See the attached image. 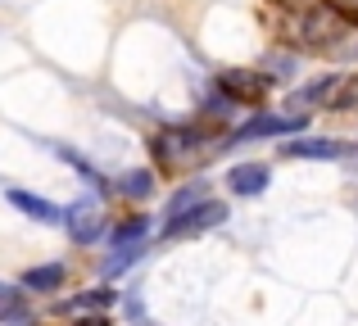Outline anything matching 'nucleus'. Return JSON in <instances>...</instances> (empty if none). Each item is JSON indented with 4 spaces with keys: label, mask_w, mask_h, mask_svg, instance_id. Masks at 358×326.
I'll return each mask as SVG.
<instances>
[{
    "label": "nucleus",
    "mask_w": 358,
    "mask_h": 326,
    "mask_svg": "<svg viewBox=\"0 0 358 326\" xmlns=\"http://www.w3.org/2000/svg\"><path fill=\"white\" fill-rule=\"evenodd\" d=\"M64 231H69L73 245H96L100 236H109V218H105V204L100 195H78L73 204H64Z\"/></svg>",
    "instance_id": "nucleus-1"
},
{
    "label": "nucleus",
    "mask_w": 358,
    "mask_h": 326,
    "mask_svg": "<svg viewBox=\"0 0 358 326\" xmlns=\"http://www.w3.org/2000/svg\"><path fill=\"white\" fill-rule=\"evenodd\" d=\"M304 127H308L304 114H295V118H286V114H254V118H245L241 127H231V136H227L222 150L250 145V141H290V136H299Z\"/></svg>",
    "instance_id": "nucleus-2"
},
{
    "label": "nucleus",
    "mask_w": 358,
    "mask_h": 326,
    "mask_svg": "<svg viewBox=\"0 0 358 326\" xmlns=\"http://www.w3.org/2000/svg\"><path fill=\"white\" fill-rule=\"evenodd\" d=\"M231 218V209L222 200H200L195 209H186V213H177V218H168L164 227H159V236L164 240H191V236H204V231H213V227H222V222Z\"/></svg>",
    "instance_id": "nucleus-3"
},
{
    "label": "nucleus",
    "mask_w": 358,
    "mask_h": 326,
    "mask_svg": "<svg viewBox=\"0 0 358 326\" xmlns=\"http://www.w3.org/2000/svg\"><path fill=\"white\" fill-rule=\"evenodd\" d=\"M213 87L222 91V96H231L236 105H259L263 96H268L272 87V73H250V68H222L218 77H213Z\"/></svg>",
    "instance_id": "nucleus-4"
},
{
    "label": "nucleus",
    "mask_w": 358,
    "mask_h": 326,
    "mask_svg": "<svg viewBox=\"0 0 358 326\" xmlns=\"http://www.w3.org/2000/svg\"><path fill=\"white\" fill-rule=\"evenodd\" d=\"M345 36V23L331 14V9H308L304 18H299V45L304 50H331V45H341Z\"/></svg>",
    "instance_id": "nucleus-5"
},
{
    "label": "nucleus",
    "mask_w": 358,
    "mask_h": 326,
    "mask_svg": "<svg viewBox=\"0 0 358 326\" xmlns=\"http://www.w3.org/2000/svg\"><path fill=\"white\" fill-rule=\"evenodd\" d=\"M281 159H313V163H336L350 154L345 141H331V136H290L286 145H277Z\"/></svg>",
    "instance_id": "nucleus-6"
},
{
    "label": "nucleus",
    "mask_w": 358,
    "mask_h": 326,
    "mask_svg": "<svg viewBox=\"0 0 358 326\" xmlns=\"http://www.w3.org/2000/svg\"><path fill=\"white\" fill-rule=\"evenodd\" d=\"M5 200L14 204V209L23 213V218L41 222V227H64V204L45 200V195H36V191H23V186H5Z\"/></svg>",
    "instance_id": "nucleus-7"
},
{
    "label": "nucleus",
    "mask_w": 358,
    "mask_h": 326,
    "mask_svg": "<svg viewBox=\"0 0 358 326\" xmlns=\"http://www.w3.org/2000/svg\"><path fill=\"white\" fill-rule=\"evenodd\" d=\"M268 181H272V168L259 163V159L227 168V191L241 195V200H254V195H263V191H268Z\"/></svg>",
    "instance_id": "nucleus-8"
},
{
    "label": "nucleus",
    "mask_w": 358,
    "mask_h": 326,
    "mask_svg": "<svg viewBox=\"0 0 358 326\" xmlns=\"http://www.w3.org/2000/svg\"><path fill=\"white\" fill-rule=\"evenodd\" d=\"M114 304H118L114 281H100V286H91V290H78L73 299H64L59 313H109Z\"/></svg>",
    "instance_id": "nucleus-9"
},
{
    "label": "nucleus",
    "mask_w": 358,
    "mask_h": 326,
    "mask_svg": "<svg viewBox=\"0 0 358 326\" xmlns=\"http://www.w3.org/2000/svg\"><path fill=\"white\" fill-rule=\"evenodd\" d=\"M18 281H23L27 295H55V290H64V281H69V267L64 263H36V267H27Z\"/></svg>",
    "instance_id": "nucleus-10"
},
{
    "label": "nucleus",
    "mask_w": 358,
    "mask_h": 326,
    "mask_svg": "<svg viewBox=\"0 0 358 326\" xmlns=\"http://www.w3.org/2000/svg\"><path fill=\"white\" fill-rule=\"evenodd\" d=\"M55 154H59V159L69 163L73 172L82 177V181H91V191H96V195H114V181H105V172H100V168L91 163L87 154H78V150H73V145H55Z\"/></svg>",
    "instance_id": "nucleus-11"
},
{
    "label": "nucleus",
    "mask_w": 358,
    "mask_h": 326,
    "mask_svg": "<svg viewBox=\"0 0 358 326\" xmlns=\"http://www.w3.org/2000/svg\"><path fill=\"white\" fill-rule=\"evenodd\" d=\"M150 240V218L145 213H131V218H122L109 227V236H105V245L109 249H127V245H145Z\"/></svg>",
    "instance_id": "nucleus-12"
},
{
    "label": "nucleus",
    "mask_w": 358,
    "mask_h": 326,
    "mask_svg": "<svg viewBox=\"0 0 358 326\" xmlns=\"http://www.w3.org/2000/svg\"><path fill=\"white\" fill-rule=\"evenodd\" d=\"M200 200H209V181H204V177H195V181L177 186V191L168 195V204H164V222L177 218V213H186V209H195Z\"/></svg>",
    "instance_id": "nucleus-13"
},
{
    "label": "nucleus",
    "mask_w": 358,
    "mask_h": 326,
    "mask_svg": "<svg viewBox=\"0 0 358 326\" xmlns=\"http://www.w3.org/2000/svg\"><path fill=\"white\" fill-rule=\"evenodd\" d=\"M114 195H122V200H150L155 195V168H131V172H122L114 181Z\"/></svg>",
    "instance_id": "nucleus-14"
},
{
    "label": "nucleus",
    "mask_w": 358,
    "mask_h": 326,
    "mask_svg": "<svg viewBox=\"0 0 358 326\" xmlns=\"http://www.w3.org/2000/svg\"><path fill=\"white\" fill-rule=\"evenodd\" d=\"M150 254V245H127V249H109V258L100 263V272H105V281H118L122 272H131V267L141 263V258Z\"/></svg>",
    "instance_id": "nucleus-15"
},
{
    "label": "nucleus",
    "mask_w": 358,
    "mask_h": 326,
    "mask_svg": "<svg viewBox=\"0 0 358 326\" xmlns=\"http://www.w3.org/2000/svg\"><path fill=\"white\" fill-rule=\"evenodd\" d=\"M236 109H241V105H236L231 96H222L218 87H213L209 96L200 100V118H204V123H213V127H218V123H231V118H236Z\"/></svg>",
    "instance_id": "nucleus-16"
},
{
    "label": "nucleus",
    "mask_w": 358,
    "mask_h": 326,
    "mask_svg": "<svg viewBox=\"0 0 358 326\" xmlns=\"http://www.w3.org/2000/svg\"><path fill=\"white\" fill-rule=\"evenodd\" d=\"M336 87H341V77H336V73H327V77L308 82L304 91H295V96H290V109H295V105H317V100H327Z\"/></svg>",
    "instance_id": "nucleus-17"
},
{
    "label": "nucleus",
    "mask_w": 358,
    "mask_h": 326,
    "mask_svg": "<svg viewBox=\"0 0 358 326\" xmlns=\"http://www.w3.org/2000/svg\"><path fill=\"white\" fill-rule=\"evenodd\" d=\"M150 154H155V163L159 168H173L177 163V145H173V136H150Z\"/></svg>",
    "instance_id": "nucleus-18"
},
{
    "label": "nucleus",
    "mask_w": 358,
    "mask_h": 326,
    "mask_svg": "<svg viewBox=\"0 0 358 326\" xmlns=\"http://www.w3.org/2000/svg\"><path fill=\"white\" fill-rule=\"evenodd\" d=\"M327 9H331L336 18H341L345 27H358V0H322Z\"/></svg>",
    "instance_id": "nucleus-19"
},
{
    "label": "nucleus",
    "mask_w": 358,
    "mask_h": 326,
    "mask_svg": "<svg viewBox=\"0 0 358 326\" xmlns=\"http://www.w3.org/2000/svg\"><path fill=\"white\" fill-rule=\"evenodd\" d=\"M73 326H114V322H109V313H78Z\"/></svg>",
    "instance_id": "nucleus-20"
},
{
    "label": "nucleus",
    "mask_w": 358,
    "mask_h": 326,
    "mask_svg": "<svg viewBox=\"0 0 358 326\" xmlns=\"http://www.w3.org/2000/svg\"><path fill=\"white\" fill-rule=\"evenodd\" d=\"M23 326H36V322H23Z\"/></svg>",
    "instance_id": "nucleus-21"
}]
</instances>
